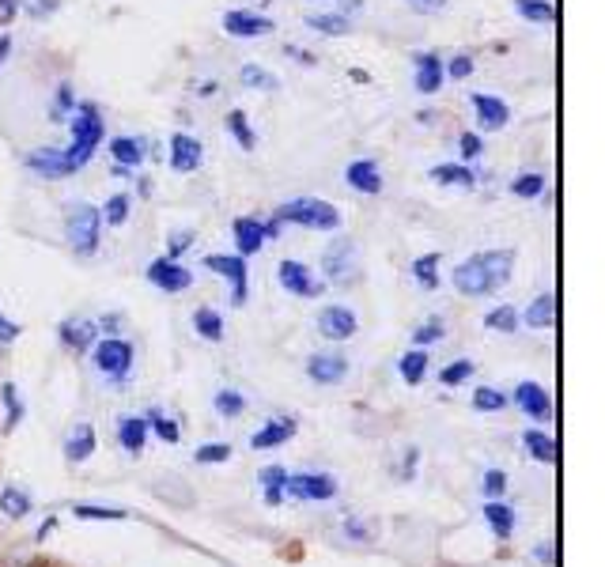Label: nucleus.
I'll return each mask as SVG.
<instances>
[{
	"label": "nucleus",
	"mask_w": 605,
	"mask_h": 567,
	"mask_svg": "<svg viewBox=\"0 0 605 567\" xmlns=\"http://www.w3.org/2000/svg\"><path fill=\"white\" fill-rule=\"evenodd\" d=\"M511 269H515V250H484L454 269V288L466 299H484L511 280Z\"/></svg>",
	"instance_id": "nucleus-1"
},
{
	"label": "nucleus",
	"mask_w": 605,
	"mask_h": 567,
	"mask_svg": "<svg viewBox=\"0 0 605 567\" xmlns=\"http://www.w3.org/2000/svg\"><path fill=\"white\" fill-rule=\"evenodd\" d=\"M69 129H72V144L65 148V163H69V171H84L87 163L95 159L99 152V144L106 137V125H103V110L95 103H76L69 118Z\"/></svg>",
	"instance_id": "nucleus-2"
},
{
	"label": "nucleus",
	"mask_w": 605,
	"mask_h": 567,
	"mask_svg": "<svg viewBox=\"0 0 605 567\" xmlns=\"http://www.w3.org/2000/svg\"><path fill=\"white\" fill-rule=\"evenodd\" d=\"M65 239H69L72 254L80 258H95L103 246V212L87 201H76L65 212Z\"/></svg>",
	"instance_id": "nucleus-3"
},
{
	"label": "nucleus",
	"mask_w": 605,
	"mask_h": 567,
	"mask_svg": "<svg viewBox=\"0 0 605 567\" xmlns=\"http://www.w3.org/2000/svg\"><path fill=\"white\" fill-rule=\"evenodd\" d=\"M280 224L307 227V231H337L341 227V208L318 201V197H292L273 212Z\"/></svg>",
	"instance_id": "nucleus-4"
},
{
	"label": "nucleus",
	"mask_w": 605,
	"mask_h": 567,
	"mask_svg": "<svg viewBox=\"0 0 605 567\" xmlns=\"http://www.w3.org/2000/svg\"><path fill=\"white\" fill-rule=\"evenodd\" d=\"M133 363H137V348L125 337H103L91 348V367L106 382H125V378L133 375Z\"/></svg>",
	"instance_id": "nucleus-5"
},
{
	"label": "nucleus",
	"mask_w": 605,
	"mask_h": 567,
	"mask_svg": "<svg viewBox=\"0 0 605 567\" xmlns=\"http://www.w3.org/2000/svg\"><path fill=\"white\" fill-rule=\"evenodd\" d=\"M277 280H280V288L288 295H295V299H318V295L326 292V280H318V276L311 273V265L292 261V258H284L277 265Z\"/></svg>",
	"instance_id": "nucleus-6"
},
{
	"label": "nucleus",
	"mask_w": 605,
	"mask_h": 567,
	"mask_svg": "<svg viewBox=\"0 0 605 567\" xmlns=\"http://www.w3.org/2000/svg\"><path fill=\"white\" fill-rule=\"evenodd\" d=\"M337 477L333 473H288V488L284 496L299 499V503H326L337 496Z\"/></svg>",
	"instance_id": "nucleus-7"
},
{
	"label": "nucleus",
	"mask_w": 605,
	"mask_h": 567,
	"mask_svg": "<svg viewBox=\"0 0 605 567\" xmlns=\"http://www.w3.org/2000/svg\"><path fill=\"white\" fill-rule=\"evenodd\" d=\"M205 269L231 284V299H235L239 307L246 303V292H250L246 284H250V280H246V258H242V254H208Z\"/></svg>",
	"instance_id": "nucleus-8"
},
{
	"label": "nucleus",
	"mask_w": 605,
	"mask_h": 567,
	"mask_svg": "<svg viewBox=\"0 0 605 567\" xmlns=\"http://www.w3.org/2000/svg\"><path fill=\"white\" fill-rule=\"evenodd\" d=\"M144 276H148V284H156L159 292H167V295H182L193 288V273L174 258H156Z\"/></svg>",
	"instance_id": "nucleus-9"
},
{
	"label": "nucleus",
	"mask_w": 605,
	"mask_h": 567,
	"mask_svg": "<svg viewBox=\"0 0 605 567\" xmlns=\"http://www.w3.org/2000/svg\"><path fill=\"white\" fill-rule=\"evenodd\" d=\"M224 31L231 38H265L277 31V23L269 16H261V12H250V8H231V12H224Z\"/></svg>",
	"instance_id": "nucleus-10"
},
{
	"label": "nucleus",
	"mask_w": 605,
	"mask_h": 567,
	"mask_svg": "<svg viewBox=\"0 0 605 567\" xmlns=\"http://www.w3.org/2000/svg\"><path fill=\"white\" fill-rule=\"evenodd\" d=\"M356 329H360L356 310L341 307V303L318 310V333H322L326 341H348V337H356Z\"/></svg>",
	"instance_id": "nucleus-11"
},
{
	"label": "nucleus",
	"mask_w": 605,
	"mask_h": 567,
	"mask_svg": "<svg viewBox=\"0 0 605 567\" xmlns=\"http://www.w3.org/2000/svg\"><path fill=\"white\" fill-rule=\"evenodd\" d=\"M167 163H171L174 174L201 171V163H205V148H201V140L190 137V133H171V155H167Z\"/></svg>",
	"instance_id": "nucleus-12"
},
{
	"label": "nucleus",
	"mask_w": 605,
	"mask_h": 567,
	"mask_svg": "<svg viewBox=\"0 0 605 567\" xmlns=\"http://www.w3.org/2000/svg\"><path fill=\"white\" fill-rule=\"evenodd\" d=\"M231 235H235V246H239L242 258H254L269 246V231H265V220L258 216H235L231 220Z\"/></svg>",
	"instance_id": "nucleus-13"
},
{
	"label": "nucleus",
	"mask_w": 605,
	"mask_h": 567,
	"mask_svg": "<svg viewBox=\"0 0 605 567\" xmlns=\"http://www.w3.org/2000/svg\"><path fill=\"white\" fill-rule=\"evenodd\" d=\"M307 378L318 386H341L348 378V360L341 352H314L307 360Z\"/></svg>",
	"instance_id": "nucleus-14"
},
{
	"label": "nucleus",
	"mask_w": 605,
	"mask_h": 567,
	"mask_svg": "<svg viewBox=\"0 0 605 567\" xmlns=\"http://www.w3.org/2000/svg\"><path fill=\"white\" fill-rule=\"evenodd\" d=\"M23 167L35 171L38 178L46 182H57V178H69V163H65V148H35V152L23 155Z\"/></svg>",
	"instance_id": "nucleus-15"
},
{
	"label": "nucleus",
	"mask_w": 605,
	"mask_h": 567,
	"mask_svg": "<svg viewBox=\"0 0 605 567\" xmlns=\"http://www.w3.org/2000/svg\"><path fill=\"white\" fill-rule=\"evenodd\" d=\"M352 258H356L352 239L329 242L326 254H322V273H326L333 284H348V280H352Z\"/></svg>",
	"instance_id": "nucleus-16"
},
{
	"label": "nucleus",
	"mask_w": 605,
	"mask_h": 567,
	"mask_svg": "<svg viewBox=\"0 0 605 567\" xmlns=\"http://www.w3.org/2000/svg\"><path fill=\"white\" fill-rule=\"evenodd\" d=\"M57 337H61V344H65L69 352H87V348H95V341H99V322H91V318H65V322L57 326Z\"/></svg>",
	"instance_id": "nucleus-17"
},
{
	"label": "nucleus",
	"mask_w": 605,
	"mask_h": 567,
	"mask_svg": "<svg viewBox=\"0 0 605 567\" xmlns=\"http://www.w3.org/2000/svg\"><path fill=\"white\" fill-rule=\"evenodd\" d=\"M515 405H519L530 420H537V424H545V420L553 416V401L545 394V386H537V382H519V386H515Z\"/></svg>",
	"instance_id": "nucleus-18"
},
{
	"label": "nucleus",
	"mask_w": 605,
	"mask_h": 567,
	"mask_svg": "<svg viewBox=\"0 0 605 567\" xmlns=\"http://www.w3.org/2000/svg\"><path fill=\"white\" fill-rule=\"evenodd\" d=\"M148 435H152V428H148V416H121V420H118V443H121V450H125L129 458H140V454H144V447H148Z\"/></svg>",
	"instance_id": "nucleus-19"
},
{
	"label": "nucleus",
	"mask_w": 605,
	"mask_h": 567,
	"mask_svg": "<svg viewBox=\"0 0 605 567\" xmlns=\"http://www.w3.org/2000/svg\"><path fill=\"white\" fill-rule=\"evenodd\" d=\"M345 182L356 193H367V197H375V193H382V171L375 159H352L345 167Z\"/></svg>",
	"instance_id": "nucleus-20"
},
{
	"label": "nucleus",
	"mask_w": 605,
	"mask_h": 567,
	"mask_svg": "<svg viewBox=\"0 0 605 567\" xmlns=\"http://www.w3.org/2000/svg\"><path fill=\"white\" fill-rule=\"evenodd\" d=\"M469 103H473V110H477L481 129H488V133H496V129H503V125L511 121V106L503 103V99H496V95H481V91H477Z\"/></svg>",
	"instance_id": "nucleus-21"
},
{
	"label": "nucleus",
	"mask_w": 605,
	"mask_h": 567,
	"mask_svg": "<svg viewBox=\"0 0 605 567\" xmlns=\"http://www.w3.org/2000/svg\"><path fill=\"white\" fill-rule=\"evenodd\" d=\"M144 159H148V140H140V137H114L110 140V163H114V167L137 171Z\"/></svg>",
	"instance_id": "nucleus-22"
},
{
	"label": "nucleus",
	"mask_w": 605,
	"mask_h": 567,
	"mask_svg": "<svg viewBox=\"0 0 605 567\" xmlns=\"http://www.w3.org/2000/svg\"><path fill=\"white\" fill-rule=\"evenodd\" d=\"M416 91L420 95H435L443 87V57L439 53H416Z\"/></svg>",
	"instance_id": "nucleus-23"
},
{
	"label": "nucleus",
	"mask_w": 605,
	"mask_h": 567,
	"mask_svg": "<svg viewBox=\"0 0 605 567\" xmlns=\"http://www.w3.org/2000/svg\"><path fill=\"white\" fill-rule=\"evenodd\" d=\"M292 435H295V420H269V424H261V431H254V435H250V447H254V450L284 447Z\"/></svg>",
	"instance_id": "nucleus-24"
},
{
	"label": "nucleus",
	"mask_w": 605,
	"mask_h": 567,
	"mask_svg": "<svg viewBox=\"0 0 605 567\" xmlns=\"http://www.w3.org/2000/svg\"><path fill=\"white\" fill-rule=\"evenodd\" d=\"M91 454H95V428H91V424H76V428L65 435V458L76 465V462H87Z\"/></svg>",
	"instance_id": "nucleus-25"
},
{
	"label": "nucleus",
	"mask_w": 605,
	"mask_h": 567,
	"mask_svg": "<svg viewBox=\"0 0 605 567\" xmlns=\"http://www.w3.org/2000/svg\"><path fill=\"white\" fill-rule=\"evenodd\" d=\"M522 447L530 450V458L541 465H556V458H560V443H556L553 435H545V431H526Z\"/></svg>",
	"instance_id": "nucleus-26"
},
{
	"label": "nucleus",
	"mask_w": 605,
	"mask_h": 567,
	"mask_svg": "<svg viewBox=\"0 0 605 567\" xmlns=\"http://www.w3.org/2000/svg\"><path fill=\"white\" fill-rule=\"evenodd\" d=\"M261 496H265V503L269 507H277L280 499H284V488H288V469L284 465H269V469H261Z\"/></svg>",
	"instance_id": "nucleus-27"
},
{
	"label": "nucleus",
	"mask_w": 605,
	"mask_h": 567,
	"mask_svg": "<svg viewBox=\"0 0 605 567\" xmlns=\"http://www.w3.org/2000/svg\"><path fill=\"white\" fill-rule=\"evenodd\" d=\"M193 329H197V337H205V341L212 344L224 341V318H220V310L197 307L193 310Z\"/></svg>",
	"instance_id": "nucleus-28"
},
{
	"label": "nucleus",
	"mask_w": 605,
	"mask_h": 567,
	"mask_svg": "<svg viewBox=\"0 0 605 567\" xmlns=\"http://www.w3.org/2000/svg\"><path fill=\"white\" fill-rule=\"evenodd\" d=\"M428 178L432 182H439V186H477V174L469 171V167H462V163H439V167H432L428 171Z\"/></svg>",
	"instance_id": "nucleus-29"
},
{
	"label": "nucleus",
	"mask_w": 605,
	"mask_h": 567,
	"mask_svg": "<svg viewBox=\"0 0 605 567\" xmlns=\"http://www.w3.org/2000/svg\"><path fill=\"white\" fill-rule=\"evenodd\" d=\"M307 27L318 31V35H329V38H341L352 31L348 16H341V12H311V16H307Z\"/></svg>",
	"instance_id": "nucleus-30"
},
{
	"label": "nucleus",
	"mask_w": 605,
	"mask_h": 567,
	"mask_svg": "<svg viewBox=\"0 0 605 567\" xmlns=\"http://www.w3.org/2000/svg\"><path fill=\"white\" fill-rule=\"evenodd\" d=\"M484 522L492 526V533H496L500 541H511V533H515V511H511V507H503V503H484Z\"/></svg>",
	"instance_id": "nucleus-31"
},
{
	"label": "nucleus",
	"mask_w": 605,
	"mask_h": 567,
	"mask_svg": "<svg viewBox=\"0 0 605 567\" xmlns=\"http://www.w3.org/2000/svg\"><path fill=\"white\" fill-rule=\"evenodd\" d=\"M428 352L424 348H413V352H405L398 360V371H401V378L409 382V386H420L424 378H428Z\"/></svg>",
	"instance_id": "nucleus-32"
},
{
	"label": "nucleus",
	"mask_w": 605,
	"mask_h": 567,
	"mask_svg": "<svg viewBox=\"0 0 605 567\" xmlns=\"http://www.w3.org/2000/svg\"><path fill=\"white\" fill-rule=\"evenodd\" d=\"M31 507H35L31 496H27V492H19L16 484H8V488L0 492V515L4 518H27L31 515Z\"/></svg>",
	"instance_id": "nucleus-33"
},
{
	"label": "nucleus",
	"mask_w": 605,
	"mask_h": 567,
	"mask_svg": "<svg viewBox=\"0 0 605 567\" xmlns=\"http://www.w3.org/2000/svg\"><path fill=\"white\" fill-rule=\"evenodd\" d=\"M224 125H227V133L235 137V144H239L242 152H254L258 148V137H254V129H250V121H246V114L242 110H231L224 118Z\"/></svg>",
	"instance_id": "nucleus-34"
},
{
	"label": "nucleus",
	"mask_w": 605,
	"mask_h": 567,
	"mask_svg": "<svg viewBox=\"0 0 605 567\" xmlns=\"http://www.w3.org/2000/svg\"><path fill=\"white\" fill-rule=\"evenodd\" d=\"M212 409H216L220 420H239V416L246 413V397H242L239 390H216V394H212Z\"/></svg>",
	"instance_id": "nucleus-35"
},
{
	"label": "nucleus",
	"mask_w": 605,
	"mask_h": 567,
	"mask_svg": "<svg viewBox=\"0 0 605 567\" xmlns=\"http://www.w3.org/2000/svg\"><path fill=\"white\" fill-rule=\"evenodd\" d=\"M239 80H242V87H250V91H265V95L280 91V80L269 69H261V65H242Z\"/></svg>",
	"instance_id": "nucleus-36"
},
{
	"label": "nucleus",
	"mask_w": 605,
	"mask_h": 567,
	"mask_svg": "<svg viewBox=\"0 0 605 567\" xmlns=\"http://www.w3.org/2000/svg\"><path fill=\"white\" fill-rule=\"evenodd\" d=\"M556 322V299L553 295H537L530 310H526V326L530 329H549Z\"/></svg>",
	"instance_id": "nucleus-37"
},
{
	"label": "nucleus",
	"mask_w": 605,
	"mask_h": 567,
	"mask_svg": "<svg viewBox=\"0 0 605 567\" xmlns=\"http://www.w3.org/2000/svg\"><path fill=\"white\" fill-rule=\"evenodd\" d=\"M413 276L424 292H435V288H439V254H424V258H416Z\"/></svg>",
	"instance_id": "nucleus-38"
},
{
	"label": "nucleus",
	"mask_w": 605,
	"mask_h": 567,
	"mask_svg": "<svg viewBox=\"0 0 605 567\" xmlns=\"http://www.w3.org/2000/svg\"><path fill=\"white\" fill-rule=\"evenodd\" d=\"M129 208H133V197H129V193H114V197H106V205L99 208V212H103V224L121 227L125 220H129Z\"/></svg>",
	"instance_id": "nucleus-39"
},
{
	"label": "nucleus",
	"mask_w": 605,
	"mask_h": 567,
	"mask_svg": "<svg viewBox=\"0 0 605 567\" xmlns=\"http://www.w3.org/2000/svg\"><path fill=\"white\" fill-rule=\"evenodd\" d=\"M515 12H519L526 23H553L556 8L549 0H515Z\"/></svg>",
	"instance_id": "nucleus-40"
},
{
	"label": "nucleus",
	"mask_w": 605,
	"mask_h": 567,
	"mask_svg": "<svg viewBox=\"0 0 605 567\" xmlns=\"http://www.w3.org/2000/svg\"><path fill=\"white\" fill-rule=\"evenodd\" d=\"M484 326L496 329V333H515L522 326V314L515 307H496L484 314Z\"/></svg>",
	"instance_id": "nucleus-41"
},
{
	"label": "nucleus",
	"mask_w": 605,
	"mask_h": 567,
	"mask_svg": "<svg viewBox=\"0 0 605 567\" xmlns=\"http://www.w3.org/2000/svg\"><path fill=\"white\" fill-rule=\"evenodd\" d=\"M473 409H477V413H500V409H507V394L496 390V386H481V390L473 394Z\"/></svg>",
	"instance_id": "nucleus-42"
},
{
	"label": "nucleus",
	"mask_w": 605,
	"mask_h": 567,
	"mask_svg": "<svg viewBox=\"0 0 605 567\" xmlns=\"http://www.w3.org/2000/svg\"><path fill=\"white\" fill-rule=\"evenodd\" d=\"M0 401H4V409H8V420H4V431H12L19 424V420H23V413H27V409H23V401H19V394H16V386H12V382H4V386H0Z\"/></svg>",
	"instance_id": "nucleus-43"
},
{
	"label": "nucleus",
	"mask_w": 605,
	"mask_h": 567,
	"mask_svg": "<svg viewBox=\"0 0 605 567\" xmlns=\"http://www.w3.org/2000/svg\"><path fill=\"white\" fill-rule=\"evenodd\" d=\"M148 428L156 431L163 443H171V447L178 443V439H182V428L174 424L171 416H163V413H148Z\"/></svg>",
	"instance_id": "nucleus-44"
},
{
	"label": "nucleus",
	"mask_w": 605,
	"mask_h": 567,
	"mask_svg": "<svg viewBox=\"0 0 605 567\" xmlns=\"http://www.w3.org/2000/svg\"><path fill=\"white\" fill-rule=\"evenodd\" d=\"M72 515L84 518V522H121V518H129L125 511H118V507H87V503H80Z\"/></svg>",
	"instance_id": "nucleus-45"
},
{
	"label": "nucleus",
	"mask_w": 605,
	"mask_h": 567,
	"mask_svg": "<svg viewBox=\"0 0 605 567\" xmlns=\"http://www.w3.org/2000/svg\"><path fill=\"white\" fill-rule=\"evenodd\" d=\"M193 458H197V465H220L231 458V447L227 443H205V447H197Z\"/></svg>",
	"instance_id": "nucleus-46"
},
{
	"label": "nucleus",
	"mask_w": 605,
	"mask_h": 567,
	"mask_svg": "<svg viewBox=\"0 0 605 567\" xmlns=\"http://www.w3.org/2000/svg\"><path fill=\"white\" fill-rule=\"evenodd\" d=\"M193 239H197V235H193L190 227H182V231H171V235H167V258L178 261L193 246Z\"/></svg>",
	"instance_id": "nucleus-47"
},
{
	"label": "nucleus",
	"mask_w": 605,
	"mask_h": 567,
	"mask_svg": "<svg viewBox=\"0 0 605 567\" xmlns=\"http://www.w3.org/2000/svg\"><path fill=\"white\" fill-rule=\"evenodd\" d=\"M19 12H27L31 19H50L57 8H61V0H16Z\"/></svg>",
	"instance_id": "nucleus-48"
},
{
	"label": "nucleus",
	"mask_w": 605,
	"mask_h": 567,
	"mask_svg": "<svg viewBox=\"0 0 605 567\" xmlns=\"http://www.w3.org/2000/svg\"><path fill=\"white\" fill-rule=\"evenodd\" d=\"M511 193L515 197H537V193H545V178L541 174H522L511 182Z\"/></svg>",
	"instance_id": "nucleus-49"
},
{
	"label": "nucleus",
	"mask_w": 605,
	"mask_h": 567,
	"mask_svg": "<svg viewBox=\"0 0 605 567\" xmlns=\"http://www.w3.org/2000/svg\"><path fill=\"white\" fill-rule=\"evenodd\" d=\"M473 375V360H454L450 367H443V386H462L466 378Z\"/></svg>",
	"instance_id": "nucleus-50"
},
{
	"label": "nucleus",
	"mask_w": 605,
	"mask_h": 567,
	"mask_svg": "<svg viewBox=\"0 0 605 567\" xmlns=\"http://www.w3.org/2000/svg\"><path fill=\"white\" fill-rule=\"evenodd\" d=\"M72 110H76V95H72L69 84H61L57 99H53V118H72Z\"/></svg>",
	"instance_id": "nucleus-51"
},
{
	"label": "nucleus",
	"mask_w": 605,
	"mask_h": 567,
	"mask_svg": "<svg viewBox=\"0 0 605 567\" xmlns=\"http://www.w3.org/2000/svg\"><path fill=\"white\" fill-rule=\"evenodd\" d=\"M481 492L484 496H503V492H507V473H503V469H488L481 481Z\"/></svg>",
	"instance_id": "nucleus-52"
},
{
	"label": "nucleus",
	"mask_w": 605,
	"mask_h": 567,
	"mask_svg": "<svg viewBox=\"0 0 605 567\" xmlns=\"http://www.w3.org/2000/svg\"><path fill=\"white\" fill-rule=\"evenodd\" d=\"M439 337H443V322H439V318H432V322H424V326L413 333V344H416V348H424V344H435Z\"/></svg>",
	"instance_id": "nucleus-53"
},
{
	"label": "nucleus",
	"mask_w": 605,
	"mask_h": 567,
	"mask_svg": "<svg viewBox=\"0 0 605 567\" xmlns=\"http://www.w3.org/2000/svg\"><path fill=\"white\" fill-rule=\"evenodd\" d=\"M458 148H462V159H481L484 140L477 137V133H462V137H458Z\"/></svg>",
	"instance_id": "nucleus-54"
},
{
	"label": "nucleus",
	"mask_w": 605,
	"mask_h": 567,
	"mask_svg": "<svg viewBox=\"0 0 605 567\" xmlns=\"http://www.w3.org/2000/svg\"><path fill=\"white\" fill-rule=\"evenodd\" d=\"M447 76L450 80H466V76H473V57H466V53H462V57H454V61L447 65Z\"/></svg>",
	"instance_id": "nucleus-55"
},
{
	"label": "nucleus",
	"mask_w": 605,
	"mask_h": 567,
	"mask_svg": "<svg viewBox=\"0 0 605 567\" xmlns=\"http://www.w3.org/2000/svg\"><path fill=\"white\" fill-rule=\"evenodd\" d=\"M19 333H23V329H19L16 322H8V318L0 314V344H12V341L19 337Z\"/></svg>",
	"instance_id": "nucleus-56"
},
{
	"label": "nucleus",
	"mask_w": 605,
	"mask_h": 567,
	"mask_svg": "<svg viewBox=\"0 0 605 567\" xmlns=\"http://www.w3.org/2000/svg\"><path fill=\"white\" fill-rule=\"evenodd\" d=\"M416 12H443L447 8V0H409Z\"/></svg>",
	"instance_id": "nucleus-57"
},
{
	"label": "nucleus",
	"mask_w": 605,
	"mask_h": 567,
	"mask_svg": "<svg viewBox=\"0 0 605 567\" xmlns=\"http://www.w3.org/2000/svg\"><path fill=\"white\" fill-rule=\"evenodd\" d=\"M284 53H288V57H295L299 65H307V69H311V65H314V53L299 50V46H284Z\"/></svg>",
	"instance_id": "nucleus-58"
},
{
	"label": "nucleus",
	"mask_w": 605,
	"mask_h": 567,
	"mask_svg": "<svg viewBox=\"0 0 605 567\" xmlns=\"http://www.w3.org/2000/svg\"><path fill=\"white\" fill-rule=\"evenodd\" d=\"M16 12H19L16 0H0V23H12V19H16Z\"/></svg>",
	"instance_id": "nucleus-59"
},
{
	"label": "nucleus",
	"mask_w": 605,
	"mask_h": 567,
	"mask_svg": "<svg viewBox=\"0 0 605 567\" xmlns=\"http://www.w3.org/2000/svg\"><path fill=\"white\" fill-rule=\"evenodd\" d=\"M537 560H541V564H556L553 545H537Z\"/></svg>",
	"instance_id": "nucleus-60"
},
{
	"label": "nucleus",
	"mask_w": 605,
	"mask_h": 567,
	"mask_svg": "<svg viewBox=\"0 0 605 567\" xmlns=\"http://www.w3.org/2000/svg\"><path fill=\"white\" fill-rule=\"evenodd\" d=\"M8 53H12V35H0V69H4V61H8Z\"/></svg>",
	"instance_id": "nucleus-61"
},
{
	"label": "nucleus",
	"mask_w": 605,
	"mask_h": 567,
	"mask_svg": "<svg viewBox=\"0 0 605 567\" xmlns=\"http://www.w3.org/2000/svg\"><path fill=\"white\" fill-rule=\"evenodd\" d=\"M363 8V0H345V4H341V16H348V12H360Z\"/></svg>",
	"instance_id": "nucleus-62"
},
{
	"label": "nucleus",
	"mask_w": 605,
	"mask_h": 567,
	"mask_svg": "<svg viewBox=\"0 0 605 567\" xmlns=\"http://www.w3.org/2000/svg\"><path fill=\"white\" fill-rule=\"evenodd\" d=\"M197 95H201V99H212V95H216V84H212V80H208V84H201V87H197Z\"/></svg>",
	"instance_id": "nucleus-63"
}]
</instances>
